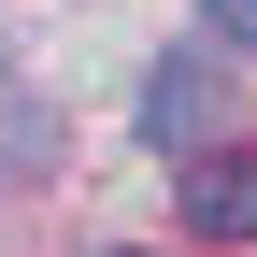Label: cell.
<instances>
[{"instance_id": "obj_1", "label": "cell", "mask_w": 257, "mask_h": 257, "mask_svg": "<svg viewBox=\"0 0 257 257\" xmlns=\"http://www.w3.org/2000/svg\"><path fill=\"white\" fill-rule=\"evenodd\" d=\"M128 114H143V143H214V43H172V57H157V72H143V100H128Z\"/></svg>"}, {"instance_id": "obj_2", "label": "cell", "mask_w": 257, "mask_h": 257, "mask_svg": "<svg viewBox=\"0 0 257 257\" xmlns=\"http://www.w3.org/2000/svg\"><path fill=\"white\" fill-rule=\"evenodd\" d=\"M186 229L257 243V143H186Z\"/></svg>"}, {"instance_id": "obj_3", "label": "cell", "mask_w": 257, "mask_h": 257, "mask_svg": "<svg viewBox=\"0 0 257 257\" xmlns=\"http://www.w3.org/2000/svg\"><path fill=\"white\" fill-rule=\"evenodd\" d=\"M43 157H57V100L0 57V172H43Z\"/></svg>"}, {"instance_id": "obj_4", "label": "cell", "mask_w": 257, "mask_h": 257, "mask_svg": "<svg viewBox=\"0 0 257 257\" xmlns=\"http://www.w3.org/2000/svg\"><path fill=\"white\" fill-rule=\"evenodd\" d=\"M200 43H257V0H200Z\"/></svg>"}, {"instance_id": "obj_5", "label": "cell", "mask_w": 257, "mask_h": 257, "mask_svg": "<svg viewBox=\"0 0 257 257\" xmlns=\"http://www.w3.org/2000/svg\"><path fill=\"white\" fill-rule=\"evenodd\" d=\"M100 257H143V243H100Z\"/></svg>"}]
</instances>
